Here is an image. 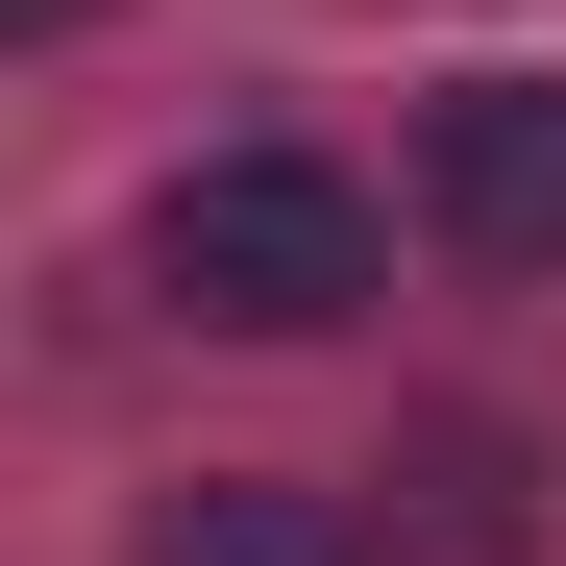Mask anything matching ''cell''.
Listing matches in <instances>:
<instances>
[{
	"label": "cell",
	"mask_w": 566,
	"mask_h": 566,
	"mask_svg": "<svg viewBox=\"0 0 566 566\" xmlns=\"http://www.w3.org/2000/svg\"><path fill=\"white\" fill-rule=\"evenodd\" d=\"M148 271H172V321H222V345H321V321H369V198L321 148H198L148 198Z\"/></svg>",
	"instance_id": "obj_1"
},
{
	"label": "cell",
	"mask_w": 566,
	"mask_h": 566,
	"mask_svg": "<svg viewBox=\"0 0 566 566\" xmlns=\"http://www.w3.org/2000/svg\"><path fill=\"white\" fill-rule=\"evenodd\" d=\"M419 222L468 271H566V74H443L419 99Z\"/></svg>",
	"instance_id": "obj_2"
},
{
	"label": "cell",
	"mask_w": 566,
	"mask_h": 566,
	"mask_svg": "<svg viewBox=\"0 0 566 566\" xmlns=\"http://www.w3.org/2000/svg\"><path fill=\"white\" fill-rule=\"evenodd\" d=\"M148 566H369L321 493H271V468H198V493L148 517Z\"/></svg>",
	"instance_id": "obj_3"
},
{
	"label": "cell",
	"mask_w": 566,
	"mask_h": 566,
	"mask_svg": "<svg viewBox=\"0 0 566 566\" xmlns=\"http://www.w3.org/2000/svg\"><path fill=\"white\" fill-rule=\"evenodd\" d=\"M25 25H74V0H25Z\"/></svg>",
	"instance_id": "obj_4"
}]
</instances>
